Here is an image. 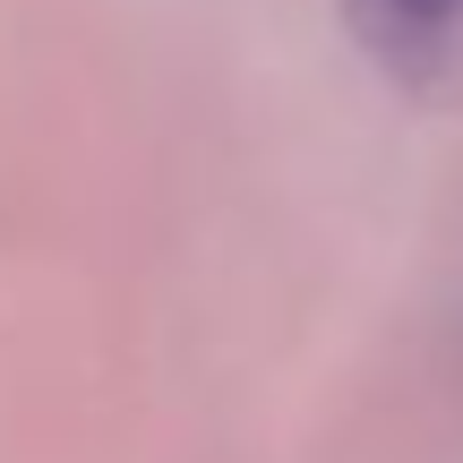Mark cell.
I'll use <instances>...</instances> for the list:
<instances>
[{
    "instance_id": "6da1fadb",
    "label": "cell",
    "mask_w": 463,
    "mask_h": 463,
    "mask_svg": "<svg viewBox=\"0 0 463 463\" xmlns=\"http://www.w3.org/2000/svg\"><path fill=\"white\" fill-rule=\"evenodd\" d=\"M344 9H352V34L412 86L463 52V0H344Z\"/></svg>"
}]
</instances>
